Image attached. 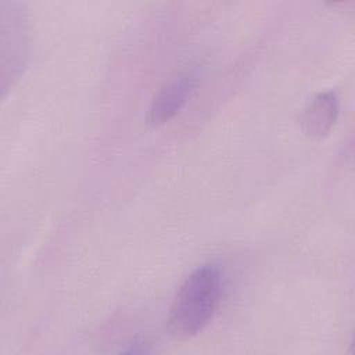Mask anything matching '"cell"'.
Masks as SVG:
<instances>
[{
    "label": "cell",
    "mask_w": 355,
    "mask_h": 355,
    "mask_svg": "<svg viewBox=\"0 0 355 355\" xmlns=\"http://www.w3.org/2000/svg\"><path fill=\"white\" fill-rule=\"evenodd\" d=\"M225 291L220 265L207 262L196 268L183 282L171 305L168 329L178 338L198 334L215 316Z\"/></svg>",
    "instance_id": "1"
},
{
    "label": "cell",
    "mask_w": 355,
    "mask_h": 355,
    "mask_svg": "<svg viewBox=\"0 0 355 355\" xmlns=\"http://www.w3.org/2000/svg\"><path fill=\"white\" fill-rule=\"evenodd\" d=\"M340 114V100L331 90L316 94L301 115L302 130L311 137H323L334 126Z\"/></svg>",
    "instance_id": "4"
},
{
    "label": "cell",
    "mask_w": 355,
    "mask_h": 355,
    "mask_svg": "<svg viewBox=\"0 0 355 355\" xmlns=\"http://www.w3.org/2000/svg\"><path fill=\"white\" fill-rule=\"evenodd\" d=\"M198 85V72L191 68L171 78L153 97L146 121L150 126H159L175 118L190 100Z\"/></svg>",
    "instance_id": "3"
},
{
    "label": "cell",
    "mask_w": 355,
    "mask_h": 355,
    "mask_svg": "<svg viewBox=\"0 0 355 355\" xmlns=\"http://www.w3.org/2000/svg\"><path fill=\"white\" fill-rule=\"evenodd\" d=\"M28 19L24 4L18 1H1V90L6 94L8 86L22 73L28 57Z\"/></svg>",
    "instance_id": "2"
}]
</instances>
